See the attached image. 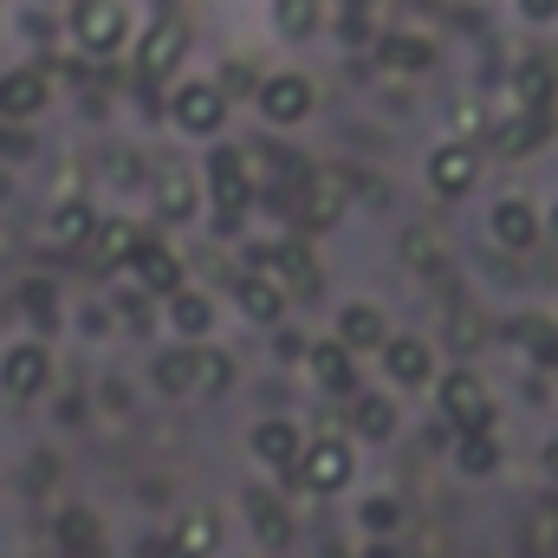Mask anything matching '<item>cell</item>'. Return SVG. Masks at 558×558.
Segmentation results:
<instances>
[{"instance_id": "cell-34", "label": "cell", "mask_w": 558, "mask_h": 558, "mask_svg": "<svg viewBox=\"0 0 558 558\" xmlns=\"http://www.w3.org/2000/svg\"><path fill=\"white\" fill-rule=\"evenodd\" d=\"M539 137H546V118H526V111H520L513 124H500V131H494V143H500V149H513V156H520V149H533Z\"/></svg>"}, {"instance_id": "cell-26", "label": "cell", "mask_w": 558, "mask_h": 558, "mask_svg": "<svg viewBox=\"0 0 558 558\" xmlns=\"http://www.w3.org/2000/svg\"><path fill=\"white\" fill-rule=\"evenodd\" d=\"M351 422H357V435H371V441H390V435H397V410H390L384 397H357Z\"/></svg>"}, {"instance_id": "cell-11", "label": "cell", "mask_w": 558, "mask_h": 558, "mask_svg": "<svg viewBox=\"0 0 558 558\" xmlns=\"http://www.w3.org/2000/svg\"><path fill=\"white\" fill-rule=\"evenodd\" d=\"M384 312L377 305H344L338 312V351H384Z\"/></svg>"}, {"instance_id": "cell-12", "label": "cell", "mask_w": 558, "mask_h": 558, "mask_svg": "<svg viewBox=\"0 0 558 558\" xmlns=\"http://www.w3.org/2000/svg\"><path fill=\"white\" fill-rule=\"evenodd\" d=\"M131 274H137L143 292H182V267H175V254L169 247H156V241H143L137 254H131Z\"/></svg>"}, {"instance_id": "cell-35", "label": "cell", "mask_w": 558, "mask_h": 558, "mask_svg": "<svg viewBox=\"0 0 558 558\" xmlns=\"http://www.w3.org/2000/svg\"><path fill=\"white\" fill-rule=\"evenodd\" d=\"M156 384L175 397V390H189V351H175V357H156Z\"/></svg>"}, {"instance_id": "cell-4", "label": "cell", "mask_w": 558, "mask_h": 558, "mask_svg": "<svg viewBox=\"0 0 558 558\" xmlns=\"http://www.w3.org/2000/svg\"><path fill=\"white\" fill-rule=\"evenodd\" d=\"M441 410L448 422L468 435V428H487V384L474 377V371H454V377H441Z\"/></svg>"}, {"instance_id": "cell-23", "label": "cell", "mask_w": 558, "mask_h": 558, "mask_svg": "<svg viewBox=\"0 0 558 558\" xmlns=\"http://www.w3.org/2000/svg\"><path fill=\"white\" fill-rule=\"evenodd\" d=\"M215 539H221L215 513H189V520L175 526V558H208L215 553Z\"/></svg>"}, {"instance_id": "cell-36", "label": "cell", "mask_w": 558, "mask_h": 558, "mask_svg": "<svg viewBox=\"0 0 558 558\" xmlns=\"http://www.w3.org/2000/svg\"><path fill=\"white\" fill-rule=\"evenodd\" d=\"M448 344H454V351H474V344H481V318H474V312H454V331H448Z\"/></svg>"}, {"instance_id": "cell-27", "label": "cell", "mask_w": 558, "mask_h": 558, "mask_svg": "<svg viewBox=\"0 0 558 558\" xmlns=\"http://www.w3.org/2000/svg\"><path fill=\"white\" fill-rule=\"evenodd\" d=\"M92 247L105 254V260H131L143 247V234L131 228V221H98V234H92Z\"/></svg>"}, {"instance_id": "cell-30", "label": "cell", "mask_w": 558, "mask_h": 558, "mask_svg": "<svg viewBox=\"0 0 558 558\" xmlns=\"http://www.w3.org/2000/svg\"><path fill=\"white\" fill-rule=\"evenodd\" d=\"M52 234H59V241H72V247H78V241H92V234H98V215H92V208H85V202H65V208H59V215H52Z\"/></svg>"}, {"instance_id": "cell-41", "label": "cell", "mask_w": 558, "mask_h": 558, "mask_svg": "<svg viewBox=\"0 0 558 558\" xmlns=\"http://www.w3.org/2000/svg\"><path fill=\"white\" fill-rule=\"evenodd\" d=\"M520 7H526V13H539V20H546V13H553L558 0H520Z\"/></svg>"}, {"instance_id": "cell-13", "label": "cell", "mask_w": 558, "mask_h": 558, "mask_svg": "<svg viewBox=\"0 0 558 558\" xmlns=\"http://www.w3.org/2000/svg\"><path fill=\"white\" fill-rule=\"evenodd\" d=\"M46 371H52V364H46L39 344H13L7 364H0V384H7L13 397H33V390H46Z\"/></svg>"}, {"instance_id": "cell-14", "label": "cell", "mask_w": 558, "mask_h": 558, "mask_svg": "<svg viewBox=\"0 0 558 558\" xmlns=\"http://www.w3.org/2000/svg\"><path fill=\"white\" fill-rule=\"evenodd\" d=\"M267 260H274V274H279V292H299V299H312V292H318V260H312L299 241L274 247Z\"/></svg>"}, {"instance_id": "cell-1", "label": "cell", "mask_w": 558, "mask_h": 558, "mask_svg": "<svg viewBox=\"0 0 558 558\" xmlns=\"http://www.w3.org/2000/svg\"><path fill=\"white\" fill-rule=\"evenodd\" d=\"M208 182H215L221 228H241V215H247V202H254V182H247V162H241V149H215V156H208Z\"/></svg>"}, {"instance_id": "cell-29", "label": "cell", "mask_w": 558, "mask_h": 558, "mask_svg": "<svg viewBox=\"0 0 558 558\" xmlns=\"http://www.w3.org/2000/svg\"><path fill=\"white\" fill-rule=\"evenodd\" d=\"M247 513H254V526H260L267 546H286V539H292V520L274 507V494H247Z\"/></svg>"}, {"instance_id": "cell-22", "label": "cell", "mask_w": 558, "mask_h": 558, "mask_svg": "<svg viewBox=\"0 0 558 558\" xmlns=\"http://www.w3.org/2000/svg\"><path fill=\"white\" fill-rule=\"evenodd\" d=\"M169 325H175V331H189V338H202V331L215 325V305H208L202 292H189V286H182V292H169Z\"/></svg>"}, {"instance_id": "cell-37", "label": "cell", "mask_w": 558, "mask_h": 558, "mask_svg": "<svg viewBox=\"0 0 558 558\" xmlns=\"http://www.w3.org/2000/svg\"><path fill=\"white\" fill-rule=\"evenodd\" d=\"M397 520H403L397 500H371V507H364V526H371V533H397Z\"/></svg>"}, {"instance_id": "cell-43", "label": "cell", "mask_w": 558, "mask_h": 558, "mask_svg": "<svg viewBox=\"0 0 558 558\" xmlns=\"http://www.w3.org/2000/svg\"><path fill=\"white\" fill-rule=\"evenodd\" d=\"M553 234H558V208H553Z\"/></svg>"}, {"instance_id": "cell-9", "label": "cell", "mask_w": 558, "mask_h": 558, "mask_svg": "<svg viewBox=\"0 0 558 558\" xmlns=\"http://www.w3.org/2000/svg\"><path fill=\"white\" fill-rule=\"evenodd\" d=\"M338 215H344V189H338V182L305 175V195H299V228H305V234H325V228H338Z\"/></svg>"}, {"instance_id": "cell-44", "label": "cell", "mask_w": 558, "mask_h": 558, "mask_svg": "<svg viewBox=\"0 0 558 558\" xmlns=\"http://www.w3.org/2000/svg\"><path fill=\"white\" fill-rule=\"evenodd\" d=\"M553 513H558V507H553Z\"/></svg>"}, {"instance_id": "cell-7", "label": "cell", "mask_w": 558, "mask_h": 558, "mask_svg": "<svg viewBox=\"0 0 558 558\" xmlns=\"http://www.w3.org/2000/svg\"><path fill=\"white\" fill-rule=\"evenodd\" d=\"M474 175H481V162H474L468 143H441V149L428 156V182H435V195H468Z\"/></svg>"}, {"instance_id": "cell-42", "label": "cell", "mask_w": 558, "mask_h": 558, "mask_svg": "<svg viewBox=\"0 0 558 558\" xmlns=\"http://www.w3.org/2000/svg\"><path fill=\"white\" fill-rule=\"evenodd\" d=\"M546 474H558V441L546 448Z\"/></svg>"}, {"instance_id": "cell-6", "label": "cell", "mask_w": 558, "mask_h": 558, "mask_svg": "<svg viewBox=\"0 0 558 558\" xmlns=\"http://www.w3.org/2000/svg\"><path fill=\"white\" fill-rule=\"evenodd\" d=\"M175 124L195 131V137H208V131L228 124V98L215 85H175Z\"/></svg>"}, {"instance_id": "cell-31", "label": "cell", "mask_w": 558, "mask_h": 558, "mask_svg": "<svg viewBox=\"0 0 558 558\" xmlns=\"http://www.w3.org/2000/svg\"><path fill=\"white\" fill-rule=\"evenodd\" d=\"M59 539H65V553H98V520H92L85 507H72V513L59 520Z\"/></svg>"}, {"instance_id": "cell-15", "label": "cell", "mask_w": 558, "mask_h": 558, "mask_svg": "<svg viewBox=\"0 0 558 558\" xmlns=\"http://www.w3.org/2000/svg\"><path fill=\"white\" fill-rule=\"evenodd\" d=\"M487 228H494V241H500V247H513V254H526V247L539 241V215H533L526 202H500Z\"/></svg>"}, {"instance_id": "cell-28", "label": "cell", "mask_w": 558, "mask_h": 558, "mask_svg": "<svg viewBox=\"0 0 558 558\" xmlns=\"http://www.w3.org/2000/svg\"><path fill=\"white\" fill-rule=\"evenodd\" d=\"M454 461H461L468 474H487V468L500 461V448H494V435H487V428H468V435L454 441Z\"/></svg>"}, {"instance_id": "cell-3", "label": "cell", "mask_w": 558, "mask_h": 558, "mask_svg": "<svg viewBox=\"0 0 558 558\" xmlns=\"http://www.w3.org/2000/svg\"><path fill=\"white\" fill-rule=\"evenodd\" d=\"M299 481H305V494H338V487L351 481V448H344L338 435L312 441V448L299 454Z\"/></svg>"}, {"instance_id": "cell-38", "label": "cell", "mask_w": 558, "mask_h": 558, "mask_svg": "<svg viewBox=\"0 0 558 558\" xmlns=\"http://www.w3.org/2000/svg\"><path fill=\"white\" fill-rule=\"evenodd\" d=\"M247 85H254V65H221V85H215V92L234 98V92H247Z\"/></svg>"}, {"instance_id": "cell-10", "label": "cell", "mask_w": 558, "mask_h": 558, "mask_svg": "<svg viewBox=\"0 0 558 558\" xmlns=\"http://www.w3.org/2000/svg\"><path fill=\"white\" fill-rule=\"evenodd\" d=\"M384 371H390L397 384L422 390V384L435 377V357H428V344H422V338H384Z\"/></svg>"}, {"instance_id": "cell-25", "label": "cell", "mask_w": 558, "mask_h": 558, "mask_svg": "<svg viewBox=\"0 0 558 558\" xmlns=\"http://www.w3.org/2000/svg\"><path fill=\"white\" fill-rule=\"evenodd\" d=\"M325 20V0H279V33L286 39H312Z\"/></svg>"}, {"instance_id": "cell-39", "label": "cell", "mask_w": 558, "mask_h": 558, "mask_svg": "<svg viewBox=\"0 0 558 558\" xmlns=\"http://www.w3.org/2000/svg\"><path fill=\"white\" fill-rule=\"evenodd\" d=\"M118 312H124L131 325H149V299H143V292H118Z\"/></svg>"}, {"instance_id": "cell-21", "label": "cell", "mask_w": 558, "mask_h": 558, "mask_svg": "<svg viewBox=\"0 0 558 558\" xmlns=\"http://www.w3.org/2000/svg\"><path fill=\"white\" fill-rule=\"evenodd\" d=\"M312 377H318L331 397H344V390L357 384V371H351V351H338V344H312Z\"/></svg>"}, {"instance_id": "cell-16", "label": "cell", "mask_w": 558, "mask_h": 558, "mask_svg": "<svg viewBox=\"0 0 558 558\" xmlns=\"http://www.w3.org/2000/svg\"><path fill=\"white\" fill-rule=\"evenodd\" d=\"M254 454H260L267 468L286 474V468H299L305 441H299V428H292V422H260V428H254Z\"/></svg>"}, {"instance_id": "cell-20", "label": "cell", "mask_w": 558, "mask_h": 558, "mask_svg": "<svg viewBox=\"0 0 558 558\" xmlns=\"http://www.w3.org/2000/svg\"><path fill=\"white\" fill-rule=\"evenodd\" d=\"M234 384V364H228V351H189V390H208V397H221Z\"/></svg>"}, {"instance_id": "cell-8", "label": "cell", "mask_w": 558, "mask_h": 558, "mask_svg": "<svg viewBox=\"0 0 558 558\" xmlns=\"http://www.w3.org/2000/svg\"><path fill=\"white\" fill-rule=\"evenodd\" d=\"M260 111H267L274 124H299V118L312 111V85H305L299 72H279V78L260 85Z\"/></svg>"}, {"instance_id": "cell-19", "label": "cell", "mask_w": 558, "mask_h": 558, "mask_svg": "<svg viewBox=\"0 0 558 558\" xmlns=\"http://www.w3.org/2000/svg\"><path fill=\"white\" fill-rule=\"evenodd\" d=\"M377 59H384L390 72H428V65H435V46H428V39H410V33H384V39H377Z\"/></svg>"}, {"instance_id": "cell-17", "label": "cell", "mask_w": 558, "mask_h": 558, "mask_svg": "<svg viewBox=\"0 0 558 558\" xmlns=\"http://www.w3.org/2000/svg\"><path fill=\"white\" fill-rule=\"evenodd\" d=\"M234 299H241V312L260 318V325H279V312H286V292H279V279H267V274H247L234 286Z\"/></svg>"}, {"instance_id": "cell-18", "label": "cell", "mask_w": 558, "mask_h": 558, "mask_svg": "<svg viewBox=\"0 0 558 558\" xmlns=\"http://www.w3.org/2000/svg\"><path fill=\"white\" fill-rule=\"evenodd\" d=\"M46 105V78L39 72H7L0 78V118H33Z\"/></svg>"}, {"instance_id": "cell-5", "label": "cell", "mask_w": 558, "mask_h": 558, "mask_svg": "<svg viewBox=\"0 0 558 558\" xmlns=\"http://www.w3.org/2000/svg\"><path fill=\"white\" fill-rule=\"evenodd\" d=\"M182 52H189V33H182V20H156V26L143 33V46H137L143 78H169V72L182 65Z\"/></svg>"}, {"instance_id": "cell-2", "label": "cell", "mask_w": 558, "mask_h": 558, "mask_svg": "<svg viewBox=\"0 0 558 558\" xmlns=\"http://www.w3.org/2000/svg\"><path fill=\"white\" fill-rule=\"evenodd\" d=\"M72 39H78L85 52H118V46H124V7H118V0H78Z\"/></svg>"}, {"instance_id": "cell-24", "label": "cell", "mask_w": 558, "mask_h": 558, "mask_svg": "<svg viewBox=\"0 0 558 558\" xmlns=\"http://www.w3.org/2000/svg\"><path fill=\"white\" fill-rule=\"evenodd\" d=\"M513 92H520V111H526V118H546V98H553V72H546V65H520Z\"/></svg>"}, {"instance_id": "cell-32", "label": "cell", "mask_w": 558, "mask_h": 558, "mask_svg": "<svg viewBox=\"0 0 558 558\" xmlns=\"http://www.w3.org/2000/svg\"><path fill=\"white\" fill-rule=\"evenodd\" d=\"M513 331H520L526 357H539V364H558V325H546V318H526V325H513Z\"/></svg>"}, {"instance_id": "cell-33", "label": "cell", "mask_w": 558, "mask_h": 558, "mask_svg": "<svg viewBox=\"0 0 558 558\" xmlns=\"http://www.w3.org/2000/svg\"><path fill=\"white\" fill-rule=\"evenodd\" d=\"M156 208H162L169 221H182V215L195 208V189H189V175H162V182H156Z\"/></svg>"}, {"instance_id": "cell-40", "label": "cell", "mask_w": 558, "mask_h": 558, "mask_svg": "<svg viewBox=\"0 0 558 558\" xmlns=\"http://www.w3.org/2000/svg\"><path fill=\"white\" fill-rule=\"evenodd\" d=\"M0 156H26V137H20V131H7V124H0Z\"/></svg>"}]
</instances>
